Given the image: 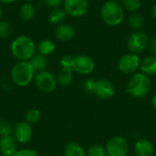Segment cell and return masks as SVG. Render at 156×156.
I'll return each mask as SVG.
<instances>
[{
	"label": "cell",
	"mask_w": 156,
	"mask_h": 156,
	"mask_svg": "<svg viewBox=\"0 0 156 156\" xmlns=\"http://www.w3.org/2000/svg\"><path fill=\"white\" fill-rule=\"evenodd\" d=\"M36 51V43L27 35L16 37L10 45V52L17 61H29Z\"/></svg>",
	"instance_id": "6da1fadb"
},
{
	"label": "cell",
	"mask_w": 156,
	"mask_h": 156,
	"mask_svg": "<svg viewBox=\"0 0 156 156\" xmlns=\"http://www.w3.org/2000/svg\"><path fill=\"white\" fill-rule=\"evenodd\" d=\"M36 71L29 61H17L10 71L12 82L18 87H26L34 80Z\"/></svg>",
	"instance_id": "7a4b0ae2"
},
{
	"label": "cell",
	"mask_w": 156,
	"mask_h": 156,
	"mask_svg": "<svg viewBox=\"0 0 156 156\" xmlns=\"http://www.w3.org/2000/svg\"><path fill=\"white\" fill-rule=\"evenodd\" d=\"M101 16L106 25L110 27L119 26L124 18L123 6L118 1L109 0L101 6Z\"/></svg>",
	"instance_id": "3957f363"
},
{
	"label": "cell",
	"mask_w": 156,
	"mask_h": 156,
	"mask_svg": "<svg viewBox=\"0 0 156 156\" xmlns=\"http://www.w3.org/2000/svg\"><path fill=\"white\" fill-rule=\"evenodd\" d=\"M151 90V80L143 72H136L130 78L126 91L133 98H144Z\"/></svg>",
	"instance_id": "277c9868"
},
{
	"label": "cell",
	"mask_w": 156,
	"mask_h": 156,
	"mask_svg": "<svg viewBox=\"0 0 156 156\" xmlns=\"http://www.w3.org/2000/svg\"><path fill=\"white\" fill-rule=\"evenodd\" d=\"M34 82L36 87L44 93L53 92L58 86L57 78L48 70L37 72L34 78Z\"/></svg>",
	"instance_id": "5b68a950"
},
{
	"label": "cell",
	"mask_w": 156,
	"mask_h": 156,
	"mask_svg": "<svg viewBox=\"0 0 156 156\" xmlns=\"http://www.w3.org/2000/svg\"><path fill=\"white\" fill-rule=\"evenodd\" d=\"M149 46V38L148 36L143 32L142 30L133 31L128 40H127V48L130 52L134 54H140L144 52Z\"/></svg>",
	"instance_id": "8992f818"
},
{
	"label": "cell",
	"mask_w": 156,
	"mask_h": 156,
	"mask_svg": "<svg viewBox=\"0 0 156 156\" xmlns=\"http://www.w3.org/2000/svg\"><path fill=\"white\" fill-rule=\"evenodd\" d=\"M107 156H127L129 153L128 141L122 136H113L105 146Z\"/></svg>",
	"instance_id": "52a82bcc"
},
{
	"label": "cell",
	"mask_w": 156,
	"mask_h": 156,
	"mask_svg": "<svg viewBox=\"0 0 156 156\" xmlns=\"http://www.w3.org/2000/svg\"><path fill=\"white\" fill-rule=\"evenodd\" d=\"M141 58L138 54L127 53L122 55L118 61V69L124 74H134L140 69Z\"/></svg>",
	"instance_id": "ba28073f"
},
{
	"label": "cell",
	"mask_w": 156,
	"mask_h": 156,
	"mask_svg": "<svg viewBox=\"0 0 156 156\" xmlns=\"http://www.w3.org/2000/svg\"><path fill=\"white\" fill-rule=\"evenodd\" d=\"M92 93L101 100H110L115 94V87L109 80L100 79L94 80Z\"/></svg>",
	"instance_id": "9c48e42d"
},
{
	"label": "cell",
	"mask_w": 156,
	"mask_h": 156,
	"mask_svg": "<svg viewBox=\"0 0 156 156\" xmlns=\"http://www.w3.org/2000/svg\"><path fill=\"white\" fill-rule=\"evenodd\" d=\"M63 9L70 16L81 17L89 11V2L88 0H64Z\"/></svg>",
	"instance_id": "30bf717a"
},
{
	"label": "cell",
	"mask_w": 156,
	"mask_h": 156,
	"mask_svg": "<svg viewBox=\"0 0 156 156\" xmlns=\"http://www.w3.org/2000/svg\"><path fill=\"white\" fill-rule=\"evenodd\" d=\"M13 137L16 139L17 144H27L33 137V128L32 125L26 121L19 122L15 124L13 129Z\"/></svg>",
	"instance_id": "8fae6325"
},
{
	"label": "cell",
	"mask_w": 156,
	"mask_h": 156,
	"mask_svg": "<svg viewBox=\"0 0 156 156\" xmlns=\"http://www.w3.org/2000/svg\"><path fill=\"white\" fill-rule=\"evenodd\" d=\"M72 69L79 74L88 75L95 69V62L88 55H78L74 57Z\"/></svg>",
	"instance_id": "7c38bea8"
},
{
	"label": "cell",
	"mask_w": 156,
	"mask_h": 156,
	"mask_svg": "<svg viewBox=\"0 0 156 156\" xmlns=\"http://www.w3.org/2000/svg\"><path fill=\"white\" fill-rule=\"evenodd\" d=\"M17 148V142L13 135L0 136V154L4 156H13Z\"/></svg>",
	"instance_id": "4fadbf2b"
},
{
	"label": "cell",
	"mask_w": 156,
	"mask_h": 156,
	"mask_svg": "<svg viewBox=\"0 0 156 156\" xmlns=\"http://www.w3.org/2000/svg\"><path fill=\"white\" fill-rule=\"evenodd\" d=\"M155 148L148 139H139L136 141L133 152L136 156H154Z\"/></svg>",
	"instance_id": "5bb4252c"
},
{
	"label": "cell",
	"mask_w": 156,
	"mask_h": 156,
	"mask_svg": "<svg viewBox=\"0 0 156 156\" xmlns=\"http://www.w3.org/2000/svg\"><path fill=\"white\" fill-rule=\"evenodd\" d=\"M75 34H76L75 28L71 25L66 23H62L58 25L55 29V36L57 39L62 42H67L71 40L75 37Z\"/></svg>",
	"instance_id": "9a60e30c"
},
{
	"label": "cell",
	"mask_w": 156,
	"mask_h": 156,
	"mask_svg": "<svg viewBox=\"0 0 156 156\" xmlns=\"http://www.w3.org/2000/svg\"><path fill=\"white\" fill-rule=\"evenodd\" d=\"M140 69L142 72L147 76H154L156 74V57L149 56L144 58L141 62Z\"/></svg>",
	"instance_id": "2e32d148"
},
{
	"label": "cell",
	"mask_w": 156,
	"mask_h": 156,
	"mask_svg": "<svg viewBox=\"0 0 156 156\" xmlns=\"http://www.w3.org/2000/svg\"><path fill=\"white\" fill-rule=\"evenodd\" d=\"M55 50H56V44L54 43L53 40L48 38L40 40L37 45V51L45 57L53 54Z\"/></svg>",
	"instance_id": "e0dca14e"
},
{
	"label": "cell",
	"mask_w": 156,
	"mask_h": 156,
	"mask_svg": "<svg viewBox=\"0 0 156 156\" xmlns=\"http://www.w3.org/2000/svg\"><path fill=\"white\" fill-rule=\"evenodd\" d=\"M36 15V8L31 2H26L19 9V16L24 22L31 21Z\"/></svg>",
	"instance_id": "ac0fdd59"
},
{
	"label": "cell",
	"mask_w": 156,
	"mask_h": 156,
	"mask_svg": "<svg viewBox=\"0 0 156 156\" xmlns=\"http://www.w3.org/2000/svg\"><path fill=\"white\" fill-rule=\"evenodd\" d=\"M57 81L62 87L69 86L73 81V69L62 68L57 76Z\"/></svg>",
	"instance_id": "d6986e66"
},
{
	"label": "cell",
	"mask_w": 156,
	"mask_h": 156,
	"mask_svg": "<svg viewBox=\"0 0 156 156\" xmlns=\"http://www.w3.org/2000/svg\"><path fill=\"white\" fill-rule=\"evenodd\" d=\"M64 156H87V154L80 144L70 142L64 148Z\"/></svg>",
	"instance_id": "ffe728a7"
},
{
	"label": "cell",
	"mask_w": 156,
	"mask_h": 156,
	"mask_svg": "<svg viewBox=\"0 0 156 156\" xmlns=\"http://www.w3.org/2000/svg\"><path fill=\"white\" fill-rule=\"evenodd\" d=\"M67 17V13L63 8L57 7L53 8L48 15V21L53 25H60L64 22Z\"/></svg>",
	"instance_id": "44dd1931"
},
{
	"label": "cell",
	"mask_w": 156,
	"mask_h": 156,
	"mask_svg": "<svg viewBox=\"0 0 156 156\" xmlns=\"http://www.w3.org/2000/svg\"><path fill=\"white\" fill-rule=\"evenodd\" d=\"M29 63L36 72H39L42 70H46V68L48 66V58L47 57L37 53L32 57V58L29 60Z\"/></svg>",
	"instance_id": "7402d4cb"
},
{
	"label": "cell",
	"mask_w": 156,
	"mask_h": 156,
	"mask_svg": "<svg viewBox=\"0 0 156 156\" xmlns=\"http://www.w3.org/2000/svg\"><path fill=\"white\" fill-rule=\"evenodd\" d=\"M129 25L134 31L142 30L144 26V18L141 14L134 12L129 16Z\"/></svg>",
	"instance_id": "603a6c76"
},
{
	"label": "cell",
	"mask_w": 156,
	"mask_h": 156,
	"mask_svg": "<svg viewBox=\"0 0 156 156\" xmlns=\"http://www.w3.org/2000/svg\"><path fill=\"white\" fill-rule=\"evenodd\" d=\"M14 27L11 23L5 20H0V37L6 38L13 35Z\"/></svg>",
	"instance_id": "cb8c5ba5"
},
{
	"label": "cell",
	"mask_w": 156,
	"mask_h": 156,
	"mask_svg": "<svg viewBox=\"0 0 156 156\" xmlns=\"http://www.w3.org/2000/svg\"><path fill=\"white\" fill-rule=\"evenodd\" d=\"M40 118H41V112L37 109L28 110L25 114V121L31 125L38 122Z\"/></svg>",
	"instance_id": "d4e9b609"
},
{
	"label": "cell",
	"mask_w": 156,
	"mask_h": 156,
	"mask_svg": "<svg viewBox=\"0 0 156 156\" xmlns=\"http://www.w3.org/2000/svg\"><path fill=\"white\" fill-rule=\"evenodd\" d=\"M86 154H87V156H107L105 147L97 144L90 145L88 148Z\"/></svg>",
	"instance_id": "484cf974"
},
{
	"label": "cell",
	"mask_w": 156,
	"mask_h": 156,
	"mask_svg": "<svg viewBox=\"0 0 156 156\" xmlns=\"http://www.w3.org/2000/svg\"><path fill=\"white\" fill-rule=\"evenodd\" d=\"M122 6L130 12H136L142 6V0H123Z\"/></svg>",
	"instance_id": "4316f807"
},
{
	"label": "cell",
	"mask_w": 156,
	"mask_h": 156,
	"mask_svg": "<svg viewBox=\"0 0 156 156\" xmlns=\"http://www.w3.org/2000/svg\"><path fill=\"white\" fill-rule=\"evenodd\" d=\"M14 126L7 121L0 119V136H7L13 134Z\"/></svg>",
	"instance_id": "83f0119b"
},
{
	"label": "cell",
	"mask_w": 156,
	"mask_h": 156,
	"mask_svg": "<svg viewBox=\"0 0 156 156\" xmlns=\"http://www.w3.org/2000/svg\"><path fill=\"white\" fill-rule=\"evenodd\" d=\"M73 61H74V57L71 55H65L63 56L60 60H59V64L61 66V68H65V69H71L73 67Z\"/></svg>",
	"instance_id": "f1b7e54d"
},
{
	"label": "cell",
	"mask_w": 156,
	"mask_h": 156,
	"mask_svg": "<svg viewBox=\"0 0 156 156\" xmlns=\"http://www.w3.org/2000/svg\"><path fill=\"white\" fill-rule=\"evenodd\" d=\"M13 156H38V154L33 149L23 148V149H18Z\"/></svg>",
	"instance_id": "f546056e"
},
{
	"label": "cell",
	"mask_w": 156,
	"mask_h": 156,
	"mask_svg": "<svg viewBox=\"0 0 156 156\" xmlns=\"http://www.w3.org/2000/svg\"><path fill=\"white\" fill-rule=\"evenodd\" d=\"M44 2L48 7L53 9V8L59 7L63 4L64 0H44Z\"/></svg>",
	"instance_id": "4dcf8cb0"
},
{
	"label": "cell",
	"mask_w": 156,
	"mask_h": 156,
	"mask_svg": "<svg viewBox=\"0 0 156 156\" xmlns=\"http://www.w3.org/2000/svg\"><path fill=\"white\" fill-rule=\"evenodd\" d=\"M93 85H94V80H87L84 84H83V89L86 92L92 93L93 90Z\"/></svg>",
	"instance_id": "1f68e13d"
},
{
	"label": "cell",
	"mask_w": 156,
	"mask_h": 156,
	"mask_svg": "<svg viewBox=\"0 0 156 156\" xmlns=\"http://www.w3.org/2000/svg\"><path fill=\"white\" fill-rule=\"evenodd\" d=\"M148 47H149V48H150L153 56L156 57V36L154 37H152L149 40V46Z\"/></svg>",
	"instance_id": "d6a6232c"
},
{
	"label": "cell",
	"mask_w": 156,
	"mask_h": 156,
	"mask_svg": "<svg viewBox=\"0 0 156 156\" xmlns=\"http://www.w3.org/2000/svg\"><path fill=\"white\" fill-rule=\"evenodd\" d=\"M17 0H0V4H5V5H10L13 4L15 2H16Z\"/></svg>",
	"instance_id": "836d02e7"
},
{
	"label": "cell",
	"mask_w": 156,
	"mask_h": 156,
	"mask_svg": "<svg viewBox=\"0 0 156 156\" xmlns=\"http://www.w3.org/2000/svg\"><path fill=\"white\" fill-rule=\"evenodd\" d=\"M151 13H152V16H154V18H155L156 19V4L153 5L152 10H151Z\"/></svg>",
	"instance_id": "e575fe53"
},
{
	"label": "cell",
	"mask_w": 156,
	"mask_h": 156,
	"mask_svg": "<svg viewBox=\"0 0 156 156\" xmlns=\"http://www.w3.org/2000/svg\"><path fill=\"white\" fill-rule=\"evenodd\" d=\"M152 105H153V107L156 110V92L154 94V96L152 98Z\"/></svg>",
	"instance_id": "d590c367"
},
{
	"label": "cell",
	"mask_w": 156,
	"mask_h": 156,
	"mask_svg": "<svg viewBox=\"0 0 156 156\" xmlns=\"http://www.w3.org/2000/svg\"><path fill=\"white\" fill-rule=\"evenodd\" d=\"M3 16H4V9H3V6L0 4V20L2 19Z\"/></svg>",
	"instance_id": "8d00e7d4"
},
{
	"label": "cell",
	"mask_w": 156,
	"mask_h": 156,
	"mask_svg": "<svg viewBox=\"0 0 156 156\" xmlns=\"http://www.w3.org/2000/svg\"><path fill=\"white\" fill-rule=\"evenodd\" d=\"M26 2H32V1H34V0H25Z\"/></svg>",
	"instance_id": "74e56055"
},
{
	"label": "cell",
	"mask_w": 156,
	"mask_h": 156,
	"mask_svg": "<svg viewBox=\"0 0 156 156\" xmlns=\"http://www.w3.org/2000/svg\"><path fill=\"white\" fill-rule=\"evenodd\" d=\"M0 156H4V155H1V154H0Z\"/></svg>",
	"instance_id": "f35d334b"
}]
</instances>
